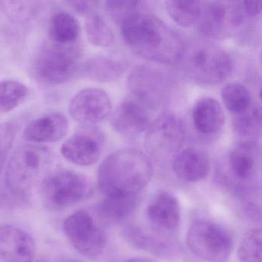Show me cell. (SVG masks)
Here are the masks:
<instances>
[{"mask_svg":"<svg viewBox=\"0 0 262 262\" xmlns=\"http://www.w3.org/2000/svg\"><path fill=\"white\" fill-rule=\"evenodd\" d=\"M186 243L194 255L211 262L225 261L233 248L231 234L223 227L208 221H197L191 225Z\"/></svg>","mask_w":262,"mask_h":262,"instance_id":"ba28073f","label":"cell"},{"mask_svg":"<svg viewBox=\"0 0 262 262\" xmlns=\"http://www.w3.org/2000/svg\"><path fill=\"white\" fill-rule=\"evenodd\" d=\"M242 2H202L198 28L205 37L225 39L237 33L245 19Z\"/></svg>","mask_w":262,"mask_h":262,"instance_id":"52a82bcc","label":"cell"},{"mask_svg":"<svg viewBox=\"0 0 262 262\" xmlns=\"http://www.w3.org/2000/svg\"><path fill=\"white\" fill-rule=\"evenodd\" d=\"M261 229L254 228L247 231L241 242L237 255L242 262H261Z\"/></svg>","mask_w":262,"mask_h":262,"instance_id":"f1b7e54d","label":"cell"},{"mask_svg":"<svg viewBox=\"0 0 262 262\" xmlns=\"http://www.w3.org/2000/svg\"><path fill=\"white\" fill-rule=\"evenodd\" d=\"M88 179L71 170L54 171L41 183V196L44 205L52 210L73 206L86 197L90 192Z\"/></svg>","mask_w":262,"mask_h":262,"instance_id":"8992f818","label":"cell"},{"mask_svg":"<svg viewBox=\"0 0 262 262\" xmlns=\"http://www.w3.org/2000/svg\"><path fill=\"white\" fill-rule=\"evenodd\" d=\"M260 159V148L254 141H242L232 148L228 156V165L231 174L239 180L252 176Z\"/></svg>","mask_w":262,"mask_h":262,"instance_id":"ffe728a7","label":"cell"},{"mask_svg":"<svg viewBox=\"0 0 262 262\" xmlns=\"http://www.w3.org/2000/svg\"><path fill=\"white\" fill-rule=\"evenodd\" d=\"M70 5L72 6L74 10L78 13H85L90 10V3L79 1V2H70Z\"/></svg>","mask_w":262,"mask_h":262,"instance_id":"d6a6232c","label":"cell"},{"mask_svg":"<svg viewBox=\"0 0 262 262\" xmlns=\"http://www.w3.org/2000/svg\"><path fill=\"white\" fill-rule=\"evenodd\" d=\"M172 168L181 180L197 182L203 180L210 171V159L203 150L187 148L174 156Z\"/></svg>","mask_w":262,"mask_h":262,"instance_id":"e0dca14e","label":"cell"},{"mask_svg":"<svg viewBox=\"0 0 262 262\" xmlns=\"http://www.w3.org/2000/svg\"><path fill=\"white\" fill-rule=\"evenodd\" d=\"M82 76L100 82H114L125 71L123 62L106 56H96L89 59L79 68Z\"/></svg>","mask_w":262,"mask_h":262,"instance_id":"44dd1931","label":"cell"},{"mask_svg":"<svg viewBox=\"0 0 262 262\" xmlns=\"http://www.w3.org/2000/svg\"><path fill=\"white\" fill-rule=\"evenodd\" d=\"M85 30L89 41L95 47L107 48L114 44L113 30L99 15L92 14L87 18Z\"/></svg>","mask_w":262,"mask_h":262,"instance_id":"83f0119b","label":"cell"},{"mask_svg":"<svg viewBox=\"0 0 262 262\" xmlns=\"http://www.w3.org/2000/svg\"><path fill=\"white\" fill-rule=\"evenodd\" d=\"M147 214L150 222L159 229L172 231L180 223V205L171 193L159 191L150 201Z\"/></svg>","mask_w":262,"mask_h":262,"instance_id":"ac0fdd59","label":"cell"},{"mask_svg":"<svg viewBox=\"0 0 262 262\" xmlns=\"http://www.w3.org/2000/svg\"><path fill=\"white\" fill-rule=\"evenodd\" d=\"M149 158L136 148L116 150L103 159L98 169V185L105 196L136 195L151 180Z\"/></svg>","mask_w":262,"mask_h":262,"instance_id":"7a4b0ae2","label":"cell"},{"mask_svg":"<svg viewBox=\"0 0 262 262\" xmlns=\"http://www.w3.org/2000/svg\"><path fill=\"white\" fill-rule=\"evenodd\" d=\"M18 125L7 122L0 124V174L11 151L18 133Z\"/></svg>","mask_w":262,"mask_h":262,"instance_id":"4dcf8cb0","label":"cell"},{"mask_svg":"<svg viewBox=\"0 0 262 262\" xmlns=\"http://www.w3.org/2000/svg\"><path fill=\"white\" fill-rule=\"evenodd\" d=\"M63 230L73 246L85 257L96 258L105 248V234L87 211L70 214L64 221Z\"/></svg>","mask_w":262,"mask_h":262,"instance_id":"9c48e42d","label":"cell"},{"mask_svg":"<svg viewBox=\"0 0 262 262\" xmlns=\"http://www.w3.org/2000/svg\"><path fill=\"white\" fill-rule=\"evenodd\" d=\"M121 33L135 54L158 63L179 62L185 44L180 36L162 19L142 12L121 24Z\"/></svg>","mask_w":262,"mask_h":262,"instance_id":"6da1fadb","label":"cell"},{"mask_svg":"<svg viewBox=\"0 0 262 262\" xmlns=\"http://www.w3.org/2000/svg\"><path fill=\"white\" fill-rule=\"evenodd\" d=\"M165 8L176 24L187 28L197 23L200 16L202 2L170 0L165 2Z\"/></svg>","mask_w":262,"mask_h":262,"instance_id":"cb8c5ba5","label":"cell"},{"mask_svg":"<svg viewBox=\"0 0 262 262\" xmlns=\"http://www.w3.org/2000/svg\"><path fill=\"white\" fill-rule=\"evenodd\" d=\"M144 2L141 1H123L114 0L105 2V10L108 14L116 21L122 24L125 19L130 16L141 13Z\"/></svg>","mask_w":262,"mask_h":262,"instance_id":"f546056e","label":"cell"},{"mask_svg":"<svg viewBox=\"0 0 262 262\" xmlns=\"http://www.w3.org/2000/svg\"><path fill=\"white\" fill-rule=\"evenodd\" d=\"M52 154L47 147L27 144L19 147L10 157L6 171V187L24 199L47 171Z\"/></svg>","mask_w":262,"mask_h":262,"instance_id":"277c9868","label":"cell"},{"mask_svg":"<svg viewBox=\"0 0 262 262\" xmlns=\"http://www.w3.org/2000/svg\"><path fill=\"white\" fill-rule=\"evenodd\" d=\"M36 253V242L27 231L13 225L0 226L1 261L33 262Z\"/></svg>","mask_w":262,"mask_h":262,"instance_id":"5bb4252c","label":"cell"},{"mask_svg":"<svg viewBox=\"0 0 262 262\" xmlns=\"http://www.w3.org/2000/svg\"><path fill=\"white\" fill-rule=\"evenodd\" d=\"M73 262H77V261H73Z\"/></svg>","mask_w":262,"mask_h":262,"instance_id":"e575fe53","label":"cell"},{"mask_svg":"<svg viewBox=\"0 0 262 262\" xmlns=\"http://www.w3.org/2000/svg\"><path fill=\"white\" fill-rule=\"evenodd\" d=\"M110 96L101 89L88 88L73 96L69 105L70 116L85 125H94L105 120L112 112Z\"/></svg>","mask_w":262,"mask_h":262,"instance_id":"30bf717a","label":"cell"},{"mask_svg":"<svg viewBox=\"0 0 262 262\" xmlns=\"http://www.w3.org/2000/svg\"><path fill=\"white\" fill-rule=\"evenodd\" d=\"M150 123L145 106L137 100L124 101L112 115L111 124L115 131L128 137L142 134L148 129Z\"/></svg>","mask_w":262,"mask_h":262,"instance_id":"9a60e30c","label":"cell"},{"mask_svg":"<svg viewBox=\"0 0 262 262\" xmlns=\"http://www.w3.org/2000/svg\"><path fill=\"white\" fill-rule=\"evenodd\" d=\"M233 126L236 134L245 138L244 141H253L252 138L259 136L261 128L260 107L251 105L244 113L235 115Z\"/></svg>","mask_w":262,"mask_h":262,"instance_id":"4316f807","label":"cell"},{"mask_svg":"<svg viewBox=\"0 0 262 262\" xmlns=\"http://www.w3.org/2000/svg\"><path fill=\"white\" fill-rule=\"evenodd\" d=\"M69 128L68 119L64 115L50 113L30 122L24 130V139L34 143H53L63 139Z\"/></svg>","mask_w":262,"mask_h":262,"instance_id":"2e32d148","label":"cell"},{"mask_svg":"<svg viewBox=\"0 0 262 262\" xmlns=\"http://www.w3.org/2000/svg\"><path fill=\"white\" fill-rule=\"evenodd\" d=\"M132 93L144 106L154 108L162 102L166 93V81L162 73L150 67H139L128 77Z\"/></svg>","mask_w":262,"mask_h":262,"instance_id":"4fadbf2b","label":"cell"},{"mask_svg":"<svg viewBox=\"0 0 262 262\" xmlns=\"http://www.w3.org/2000/svg\"><path fill=\"white\" fill-rule=\"evenodd\" d=\"M80 59V48L76 43L59 45L51 42L36 56L32 65V75L43 85H60L79 71Z\"/></svg>","mask_w":262,"mask_h":262,"instance_id":"5b68a950","label":"cell"},{"mask_svg":"<svg viewBox=\"0 0 262 262\" xmlns=\"http://www.w3.org/2000/svg\"><path fill=\"white\" fill-rule=\"evenodd\" d=\"M125 262H155L151 259L147 258V257H133V258L128 259Z\"/></svg>","mask_w":262,"mask_h":262,"instance_id":"836d02e7","label":"cell"},{"mask_svg":"<svg viewBox=\"0 0 262 262\" xmlns=\"http://www.w3.org/2000/svg\"><path fill=\"white\" fill-rule=\"evenodd\" d=\"M192 120L199 133L205 136H214L220 133L225 125V112L216 99L202 98L194 104Z\"/></svg>","mask_w":262,"mask_h":262,"instance_id":"d6986e66","label":"cell"},{"mask_svg":"<svg viewBox=\"0 0 262 262\" xmlns=\"http://www.w3.org/2000/svg\"><path fill=\"white\" fill-rule=\"evenodd\" d=\"M185 128L182 122L171 114H163L150 123L146 145L155 151L176 152L183 145Z\"/></svg>","mask_w":262,"mask_h":262,"instance_id":"7c38bea8","label":"cell"},{"mask_svg":"<svg viewBox=\"0 0 262 262\" xmlns=\"http://www.w3.org/2000/svg\"><path fill=\"white\" fill-rule=\"evenodd\" d=\"M179 62L185 75L201 85H217L232 73L233 62L229 54L216 44L204 39L184 44Z\"/></svg>","mask_w":262,"mask_h":262,"instance_id":"3957f363","label":"cell"},{"mask_svg":"<svg viewBox=\"0 0 262 262\" xmlns=\"http://www.w3.org/2000/svg\"><path fill=\"white\" fill-rule=\"evenodd\" d=\"M103 136L94 127L86 125L70 136L61 146V154L80 166L95 165L101 157Z\"/></svg>","mask_w":262,"mask_h":262,"instance_id":"8fae6325","label":"cell"},{"mask_svg":"<svg viewBox=\"0 0 262 262\" xmlns=\"http://www.w3.org/2000/svg\"><path fill=\"white\" fill-rule=\"evenodd\" d=\"M27 85L19 81H0V113H10L19 106L28 96Z\"/></svg>","mask_w":262,"mask_h":262,"instance_id":"d4e9b609","label":"cell"},{"mask_svg":"<svg viewBox=\"0 0 262 262\" xmlns=\"http://www.w3.org/2000/svg\"><path fill=\"white\" fill-rule=\"evenodd\" d=\"M137 205L136 195L105 196L99 205V214L108 222H119L127 219Z\"/></svg>","mask_w":262,"mask_h":262,"instance_id":"603a6c76","label":"cell"},{"mask_svg":"<svg viewBox=\"0 0 262 262\" xmlns=\"http://www.w3.org/2000/svg\"><path fill=\"white\" fill-rule=\"evenodd\" d=\"M80 31L79 21L67 12L55 13L50 19L49 35L53 43L59 45L76 43Z\"/></svg>","mask_w":262,"mask_h":262,"instance_id":"7402d4cb","label":"cell"},{"mask_svg":"<svg viewBox=\"0 0 262 262\" xmlns=\"http://www.w3.org/2000/svg\"><path fill=\"white\" fill-rule=\"evenodd\" d=\"M244 13L248 16H256L261 12V1H244L242 2Z\"/></svg>","mask_w":262,"mask_h":262,"instance_id":"1f68e13d","label":"cell"},{"mask_svg":"<svg viewBox=\"0 0 262 262\" xmlns=\"http://www.w3.org/2000/svg\"><path fill=\"white\" fill-rule=\"evenodd\" d=\"M221 96L224 105L234 115L244 113L251 105L249 92L243 85L237 82L226 84L222 88Z\"/></svg>","mask_w":262,"mask_h":262,"instance_id":"484cf974","label":"cell"}]
</instances>
